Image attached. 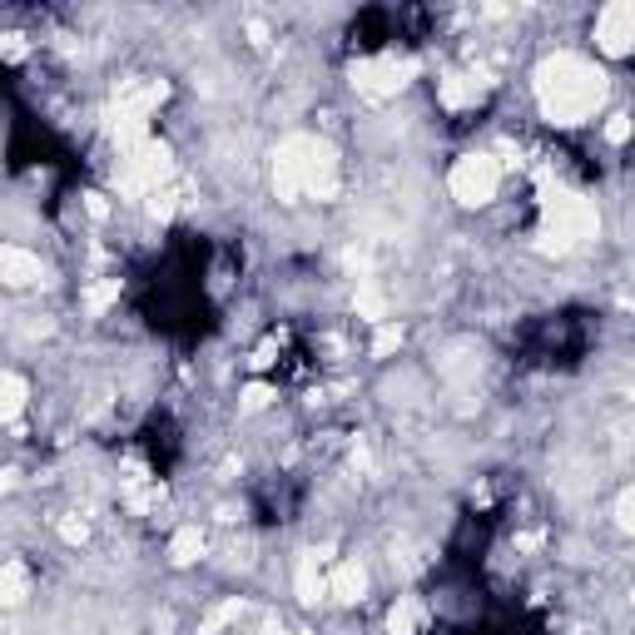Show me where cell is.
I'll use <instances>...</instances> for the list:
<instances>
[{"instance_id":"obj_12","label":"cell","mask_w":635,"mask_h":635,"mask_svg":"<svg viewBox=\"0 0 635 635\" xmlns=\"http://www.w3.org/2000/svg\"><path fill=\"white\" fill-rule=\"evenodd\" d=\"M115 298H120V278H105V283L85 288V308H90V313H105Z\"/></svg>"},{"instance_id":"obj_11","label":"cell","mask_w":635,"mask_h":635,"mask_svg":"<svg viewBox=\"0 0 635 635\" xmlns=\"http://www.w3.org/2000/svg\"><path fill=\"white\" fill-rule=\"evenodd\" d=\"M169 556H174V566L199 561V556H204V531H199V526H184V531L169 541Z\"/></svg>"},{"instance_id":"obj_17","label":"cell","mask_w":635,"mask_h":635,"mask_svg":"<svg viewBox=\"0 0 635 635\" xmlns=\"http://www.w3.org/2000/svg\"><path fill=\"white\" fill-rule=\"evenodd\" d=\"M616 521H621V526H631V492H621V502H616Z\"/></svg>"},{"instance_id":"obj_15","label":"cell","mask_w":635,"mask_h":635,"mask_svg":"<svg viewBox=\"0 0 635 635\" xmlns=\"http://www.w3.org/2000/svg\"><path fill=\"white\" fill-rule=\"evenodd\" d=\"M268 397H273V392H268V387H249V392H244V407H249V412H254V407H263V402H268Z\"/></svg>"},{"instance_id":"obj_8","label":"cell","mask_w":635,"mask_h":635,"mask_svg":"<svg viewBox=\"0 0 635 635\" xmlns=\"http://www.w3.org/2000/svg\"><path fill=\"white\" fill-rule=\"evenodd\" d=\"M427 621V611L417 606V596H397V606L387 611V631L392 635H417Z\"/></svg>"},{"instance_id":"obj_7","label":"cell","mask_w":635,"mask_h":635,"mask_svg":"<svg viewBox=\"0 0 635 635\" xmlns=\"http://www.w3.org/2000/svg\"><path fill=\"white\" fill-rule=\"evenodd\" d=\"M318 551H303L298 556V571H293V586H298V601L303 606H318L323 596H328V586H323V576H318Z\"/></svg>"},{"instance_id":"obj_1","label":"cell","mask_w":635,"mask_h":635,"mask_svg":"<svg viewBox=\"0 0 635 635\" xmlns=\"http://www.w3.org/2000/svg\"><path fill=\"white\" fill-rule=\"evenodd\" d=\"M536 95H541V110L551 125H581L606 100V75L581 55H556L541 65Z\"/></svg>"},{"instance_id":"obj_4","label":"cell","mask_w":635,"mask_h":635,"mask_svg":"<svg viewBox=\"0 0 635 635\" xmlns=\"http://www.w3.org/2000/svg\"><path fill=\"white\" fill-rule=\"evenodd\" d=\"M631 40H635V5H626V0L606 5L596 15V45H601V55L621 60V55H631Z\"/></svg>"},{"instance_id":"obj_10","label":"cell","mask_w":635,"mask_h":635,"mask_svg":"<svg viewBox=\"0 0 635 635\" xmlns=\"http://www.w3.org/2000/svg\"><path fill=\"white\" fill-rule=\"evenodd\" d=\"M25 397H30V387L20 373H0V422H15L25 412Z\"/></svg>"},{"instance_id":"obj_5","label":"cell","mask_w":635,"mask_h":635,"mask_svg":"<svg viewBox=\"0 0 635 635\" xmlns=\"http://www.w3.org/2000/svg\"><path fill=\"white\" fill-rule=\"evenodd\" d=\"M40 278H45L40 258L25 254V249H15V244H0V283H10V288H30V283H40Z\"/></svg>"},{"instance_id":"obj_9","label":"cell","mask_w":635,"mask_h":635,"mask_svg":"<svg viewBox=\"0 0 635 635\" xmlns=\"http://www.w3.org/2000/svg\"><path fill=\"white\" fill-rule=\"evenodd\" d=\"M30 596V571L20 561H5L0 566V606H20Z\"/></svg>"},{"instance_id":"obj_6","label":"cell","mask_w":635,"mask_h":635,"mask_svg":"<svg viewBox=\"0 0 635 635\" xmlns=\"http://www.w3.org/2000/svg\"><path fill=\"white\" fill-rule=\"evenodd\" d=\"M323 586H328V596H333V601L358 606V601L368 596V571H363V561H343V566H338Z\"/></svg>"},{"instance_id":"obj_13","label":"cell","mask_w":635,"mask_h":635,"mask_svg":"<svg viewBox=\"0 0 635 635\" xmlns=\"http://www.w3.org/2000/svg\"><path fill=\"white\" fill-rule=\"evenodd\" d=\"M397 343H402V328H392V323H387V328L378 333V343H373V358H387Z\"/></svg>"},{"instance_id":"obj_16","label":"cell","mask_w":635,"mask_h":635,"mask_svg":"<svg viewBox=\"0 0 635 635\" xmlns=\"http://www.w3.org/2000/svg\"><path fill=\"white\" fill-rule=\"evenodd\" d=\"M60 531H65V541H85V536H90V531H85V521H65Z\"/></svg>"},{"instance_id":"obj_14","label":"cell","mask_w":635,"mask_h":635,"mask_svg":"<svg viewBox=\"0 0 635 635\" xmlns=\"http://www.w3.org/2000/svg\"><path fill=\"white\" fill-rule=\"evenodd\" d=\"M606 139H611V144H626V139H631V120H626V115H611V125H606Z\"/></svg>"},{"instance_id":"obj_3","label":"cell","mask_w":635,"mask_h":635,"mask_svg":"<svg viewBox=\"0 0 635 635\" xmlns=\"http://www.w3.org/2000/svg\"><path fill=\"white\" fill-rule=\"evenodd\" d=\"M412 70H417V65H412L407 55H392V50H387V55H373V60H363V65L353 70V85H358L368 100H392V95L412 80Z\"/></svg>"},{"instance_id":"obj_2","label":"cell","mask_w":635,"mask_h":635,"mask_svg":"<svg viewBox=\"0 0 635 635\" xmlns=\"http://www.w3.org/2000/svg\"><path fill=\"white\" fill-rule=\"evenodd\" d=\"M452 199L457 204H467V209H477V204H492L497 199V189H502V164L492 159V154H462L457 164H452Z\"/></svg>"}]
</instances>
